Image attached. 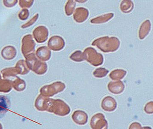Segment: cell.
Segmentation results:
<instances>
[{
	"instance_id": "6da1fadb",
	"label": "cell",
	"mask_w": 153,
	"mask_h": 129,
	"mask_svg": "<svg viewBox=\"0 0 153 129\" xmlns=\"http://www.w3.org/2000/svg\"><path fill=\"white\" fill-rule=\"evenodd\" d=\"M91 45L96 46L104 53H110L118 50L120 47V41L115 37L104 36L94 40Z\"/></svg>"
},
{
	"instance_id": "7a4b0ae2",
	"label": "cell",
	"mask_w": 153,
	"mask_h": 129,
	"mask_svg": "<svg viewBox=\"0 0 153 129\" xmlns=\"http://www.w3.org/2000/svg\"><path fill=\"white\" fill-rule=\"evenodd\" d=\"M47 112L53 113L57 116L64 117L70 113L71 108L63 100L51 98Z\"/></svg>"
},
{
	"instance_id": "3957f363",
	"label": "cell",
	"mask_w": 153,
	"mask_h": 129,
	"mask_svg": "<svg viewBox=\"0 0 153 129\" xmlns=\"http://www.w3.org/2000/svg\"><path fill=\"white\" fill-rule=\"evenodd\" d=\"M65 87L66 86L64 83L61 81H57L43 86L40 89V93L44 97H50L63 92Z\"/></svg>"
},
{
	"instance_id": "277c9868",
	"label": "cell",
	"mask_w": 153,
	"mask_h": 129,
	"mask_svg": "<svg viewBox=\"0 0 153 129\" xmlns=\"http://www.w3.org/2000/svg\"><path fill=\"white\" fill-rule=\"evenodd\" d=\"M85 60L88 61L91 65L98 66L103 64V57L102 54L97 53L95 49L92 48H87L84 50Z\"/></svg>"
},
{
	"instance_id": "5b68a950",
	"label": "cell",
	"mask_w": 153,
	"mask_h": 129,
	"mask_svg": "<svg viewBox=\"0 0 153 129\" xmlns=\"http://www.w3.org/2000/svg\"><path fill=\"white\" fill-rule=\"evenodd\" d=\"M92 129H108V123L104 115L98 113L92 116L90 121Z\"/></svg>"
},
{
	"instance_id": "8992f818",
	"label": "cell",
	"mask_w": 153,
	"mask_h": 129,
	"mask_svg": "<svg viewBox=\"0 0 153 129\" xmlns=\"http://www.w3.org/2000/svg\"><path fill=\"white\" fill-rule=\"evenodd\" d=\"M29 59L30 67L37 75H42L47 72L48 66L46 63L39 61L34 55H32Z\"/></svg>"
},
{
	"instance_id": "52a82bcc",
	"label": "cell",
	"mask_w": 153,
	"mask_h": 129,
	"mask_svg": "<svg viewBox=\"0 0 153 129\" xmlns=\"http://www.w3.org/2000/svg\"><path fill=\"white\" fill-rule=\"evenodd\" d=\"M65 45V41L61 36L55 35L50 38L48 42L49 49L54 51H59L63 49Z\"/></svg>"
},
{
	"instance_id": "ba28073f",
	"label": "cell",
	"mask_w": 153,
	"mask_h": 129,
	"mask_svg": "<svg viewBox=\"0 0 153 129\" xmlns=\"http://www.w3.org/2000/svg\"><path fill=\"white\" fill-rule=\"evenodd\" d=\"M33 34L37 43H45L48 37V30L45 26H39L34 30Z\"/></svg>"
},
{
	"instance_id": "9c48e42d",
	"label": "cell",
	"mask_w": 153,
	"mask_h": 129,
	"mask_svg": "<svg viewBox=\"0 0 153 129\" xmlns=\"http://www.w3.org/2000/svg\"><path fill=\"white\" fill-rule=\"evenodd\" d=\"M101 107L105 112H113L117 108V101L111 96H107L102 101Z\"/></svg>"
},
{
	"instance_id": "30bf717a",
	"label": "cell",
	"mask_w": 153,
	"mask_h": 129,
	"mask_svg": "<svg viewBox=\"0 0 153 129\" xmlns=\"http://www.w3.org/2000/svg\"><path fill=\"white\" fill-rule=\"evenodd\" d=\"M71 118L76 125H84L87 123L88 116L87 114L83 110H76L73 113Z\"/></svg>"
},
{
	"instance_id": "8fae6325",
	"label": "cell",
	"mask_w": 153,
	"mask_h": 129,
	"mask_svg": "<svg viewBox=\"0 0 153 129\" xmlns=\"http://www.w3.org/2000/svg\"><path fill=\"white\" fill-rule=\"evenodd\" d=\"M89 15V11L87 9L83 7H78L75 10L74 13V20L76 22L80 23L86 21Z\"/></svg>"
},
{
	"instance_id": "7c38bea8",
	"label": "cell",
	"mask_w": 153,
	"mask_h": 129,
	"mask_svg": "<svg viewBox=\"0 0 153 129\" xmlns=\"http://www.w3.org/2000/svg\"><path fill=\"white\" fill-rule=\"evenodd\" d=\"M108 88L112 94H120L124 91L125 86L122 81H111L108 85Z\"/></svg>"
},
{
	"instance_id": "4fadbf2b",
	"label": "cell",
	"mask_w": 153,
	"mask_h": 129,
	"mask_svg": "<svg viewBox=\"0 0 153 129\" xmlns=\"http://www.w3.org/2000/svg\"><path fill=\"white\" fill-rule=\"evenodd\" d=\"M51 98L39 95L35 101V107L39 111H47Z\"/></svg>"
},
{
	"instance_id": "5bb4252c",
	"label": "cell",
	"mask_w": 153,
	"mask_h": 129,
	"mask_svg": "<svg viewBox=\"0 0 153 129\" xmlns=\"http://www.w3.org/2000/svg\"><path fill=\"white\" fill-rule=\"evenodd\" d=\"M151 27L149 20H146L142 23L139 31V37L140 40L144 39L148 35L151 30Z\"/></svg>"
},
{
	"instance_id": "9a60e30c",
	"label": "cell",
	"mask_w": 153,
	"mask_h": 129,
	"mask_svg": "<svg viewBox=\"0 0 153 129\" xmlns=\"http://www.w3.org/2000/svg\"><path fill=\"white\" fill-rule=\"evenodd\" d=\"M36 54L40 60L43 61H47L51 58V52L47 47H42L38 49Z\"/></svg>"
},
{
	"instance_id": "2e32d148",
	"label": "cell",
	"mask_w": 153,
	"mask_h": 129,
	"mask_svg": "<svg viewBox=\"0 0 153 129\" xmlns=\"http://www.w3.org/2000/svg\"><path fill=\"white\" fill-rule=\"evenodd\" d=\"M114 13H108L100 16L91 20V22L93 24H102L107 22L113 18Z\"/></svg>"
},
{
	"instance_id": "e0dca14e",
	"label": "cell",
	"mask_w": 153,
	"mask_h": 129,
	"mask_svg": "<svg viewBox=\"0 0 153 129\" xmlns=\"http://www.w3.org/2000/svg\"><path fill=\"white\" fill-rule=\"evenodd\" d=\"M134 6L133 2L131 1L124 0L120 4V10L124 13H129L133 10Z\"/></svg>"
},
{
	"instance_id": "ac0fdd59",
	"label": "cell",
	"mask_w": 153,
	"mask_h": 129,
	"mask_svg": "<svg viewBox=\"0 0 153 129\" xmlns=\"http://www.w3.org/2000/svg\"><path fill=\"white\" fill-rule=\"evenodd\" d=\"M127 72L123 69H116L112 71L109 75L111 80L119 81L123 79L126 75Z\"/></svg>"
},
{
	"instance_id": "d6986e66",
	"label": "cell",
	"mask_w": 153,
	"mask_h": 129,
	"mask_svg": "<svg viewBox=\"0 0 153 129\" xmlns=\"http://www.w3.org/2000/svg\"><path fill=\"white\" fill-rule=\"evenodd\" d=\"M76 5V3L75 1L70 0L67 1L65 7V13L67 16H70L73 14Z\"/></svg>"
},
{
	"instance_id": "ffe728a7",
	"label": "cell",
	"mask_w": 153,
	"mask_h": 129,
	"mask_svg": "<svg viewBox=\"0 0 153 129\" xmlns=\"http://www.w3.org/2000/svg\"><path fill=\"white\" fill-rule=\"evenodd\" d=\"M71 60L75 62H79L85 60L84 53L81 51H76L70 57Z\"/></svg>"
},
{
	"instance_id": "44dd1931",
	"label": "cell",
	"mask_w": 153,
	"mask_h": 129,
	"mask_svg": "<svg viewBox=\"0 0 153 129\" xmlns=\"http://www.w3.org/2000/svg\"><path fill=\"white\" fill-rule=\"evenodd\" d=\"M109 73V71L105 68L100 67L94 71L93 75L94 77L98 78L105 77Z\"/></svg>"
},
{
	"instance_id": "7402d4cb",
	"label": "cell",
	"mask_w": 153,
	"mask_h": 129,
	"mask_svg": "<svg viewBox=\"0 0 153 129\" xmlns=\"http://www.w3.org/2000/svg\"><path fill=\"white\" fill-rule=\"evenodd\" d=\"M144 111L148 114L153 113V101L147 103L144 107Z\"/></svg>"
},
{
	"instance_id": "603a6c76",
	"label": "cell",
	"mask_w": 153,
	"mask_h": 129,
	"mask_svg": "<svg viewBox=\"0 0 153 129\" xmlns=\"http://www.w3.org/2000/svg\"><path fill=\"white\" fill-rule=\"evenodd\" d=\"M7 108L5 98L3 96H0V112L5 110Z\"/></svg>"
},
{
	"instance_id": "cb8c5ba5",
	"label": "cell",
	"mask_w": 153,
	"mask_h": 129,
	"mask_svg": "<svg viewBox=\"0 0 153 129\" xmlns=\"http://www.w3.org/2000/svg\"><path fill=\"white\" fill-rule=\"evenodd\" d=\"M128 129H143V128L140 123L135 122L130 125Z\"/></svg>"
},
{
	"instance_id": "d4e9b609",
	"label": "cell",
	"mask_w": 153,
	"mask_h": 129,
	"mask_svg": "<svg viewBox=\"0 0 153 129\" xmlns=\"http://www.w3.org/2000/svg\"><path fill=\"white\" fill-rule=\"evenodd\" d=\"M143 129H152V128L150 127H148V126H146V127H143Z\"/></svg>"
}]
</instances>
